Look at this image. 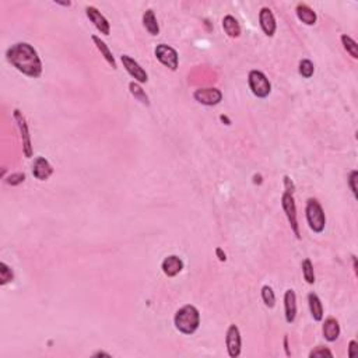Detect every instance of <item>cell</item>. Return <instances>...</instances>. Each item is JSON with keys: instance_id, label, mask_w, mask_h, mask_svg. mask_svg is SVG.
Wrapping results in <instances>:
<instances>
[{"instance_id": "obj_1", "label": "cell", "mask_w": 358, "mask_h": 358, "mask_svg": "<svg viewBox=\"0 0 358 358\" xmlns=\"http://www.w3.org/2000/svg\"><path fill=\"white\" fill-rule=\"evenodd\" d=\"M7 60L23 75L28 77H40L42 73V62L34 48L27 42H18L7 51Z\"/></svg>"}, {"instance_id": "obj_2", "label": "cell", "mask_w": 358, "mask_h": 358, "mask_svg": "<svg viewBox=\"0 0 358 358\" xmlns=\"http://www.w3.org/2000/svg\"><path fill=\"white\" fill-rule=\"evenodd\" d=\"M175 328L184 335H193L200 325V313L196 306L185 305L182 306L175 315Z\"/></svg>"}, {"instance_id": "obj_3", "label": "cell", "mask_w": 358, "mask_h": 358, "mask_svg": "<svg viewBox=\"0 0 358 358\" xmlns=\"http://www.w3.org/2000/svg\"><path fill=\"white\" fill-rule=\"evenodd\" d=\"M306 220L313 232H322L326 226V216L322 206L316 199H309L306 202Z\"/></svg>"}, {"instance_id": "obj_4", "label": "cell", "mask_w": 358, "mask_h": 358, "mask_svg": "<svg viewBox=\"0 0 358 358\" xmlns=\"http://www.w3.org/2000/svg\"><path fill=\"white\" fill-rule=\"evenodd\" d=\"M248 81L252 93L258 98H266L272 91L270 81L266 77L265 73H262L259 70H252L248 76Z\"/></svg>"}, {"instance_id": "obj_5", "label": "cell", "mask_w": 358, "mask_h": 358, "mask_svg": "<svg viewBox=\"0 0 358 358\" xmlns=\"http://www.w3.org/2000/svg\"><path fill=\"white\" fill-rule=\"evenodd\" d=\"M281 206L287 220H289L290 227L291 230L294 231L295 237L301 238L300 235V227H298V221H297V206H295L294 196H293V192L285 191L284 192L283 197H281Z\"/></svg>"}, {"instance_id": "obj_6", "label": "cell", "mask_w": 358, "mask_h": 358, "mask_svg": "<svg viewBox=\"0 0 358 358\" xmlns=\"http://www.w3.org/2000/svg\"><path fill=\"white\" fill-rule=\"evenodd\" d=\"M156 56L164 66H167L168 69L173 70V71L178 69V52L172 47H168L165 44L157 45Z\"/></svg>"}, {"instance_id": "obj_7", "label": "cell", "mask_w": 358, "mask_h": 358, "mask_svg": "<svg viewBox=\"0 0 358 358\" xmlns=\"http://www.w3.org/2000/svg\"><path fill=\"white\" fill-rule=\"evenodd\" d=\"M193 97L196 99L199 104L207 105V106H213V105H217L221 102L223 99V93L217 90V88H211V87H207V88H199L195 91Z\"/></svg>"}, {"instance_id": "obj_8", "label": "cell", "mask_w": 358, "mask_h": 358, "mask_svg": "<svg viewBox=\"0 0 358 358\" xmlns=\"http://www.w3.org/2000/svg\"><path fill=\"white\" fill-rule=\"evenodd\" d=\"M226 346L230 357L235 358L241 354V333L237 325H231L227 330Z\"/></svg>"}, {"instance_id": "obj_9", "label": "cell", "mask_w": 358, "mask_h": 358, "mask_svg": "<svg viewBox=\"0 0 358 358\" xmlns=\"http://www.w3.org/2000/svg\"><path fill=\"white\" fill-rule=\"evenodd\" d=\"M14 119L17 122L18 129L21 133V139H23V149H24V156L29 158L32 156V146H31V137H29V130L28 125L25 122V118L23 116V114L18 110L14 111Z\"/></svg>"}, {"instance_id": "obj_10", "label": "cell", "mask_w": 358, "mask_h": 358, "mask_svg": "<svg viewBox=\"0 0 358 358\" xmlns=\"http://www.w3.org/2000/svg\"><path fill=\"white\" fill-rule=\"evenodd\" d=\"M122 63H123V66H125V69H126V71L129 73V75L132 76L133 79L136 81H139V83H147V80H149V76H147V73H146V70L140 66L136 60L133 58H130L129 55H122Z\"/></svg>"}, {"instance_id": "obj_11", "label": "cell", "mask_w": 358, "mask_h": 358, "mask_svg": "<svg viewBox=\"0 0 358 358\" xmlns=\"http://www.w3.org/2000/svg\"><path fill=\"white\" fill-rule=\"evenodd\" d=\"M86 14L87 17L90 18V21L95 25V28L98 29L101 34L104 35H110L111 32V27H110V23H108V20L101 14V13L95 9V7L93 6H88L86 7Z\"/></svg>"}, {"instance_id": "obj_12", "label": "cell", "mask_w": 358, "mask_h": 358, "mask_svg": "<svg viewBox=\"0 0 358 358\" xmlns=\"http://www.w3.org/2000/svg\"><path fill=\"white\" fill-rule=\"evenodd\" d=\"M259 23L260 27L263 29L267 37H273L277 28V24H276V18L273 16L272 10L269 7H263L259 13Z\"/></svg>"}, {"instance_id": "obj_13", "label": "cell", "mask_w": 358, "mask_h": 358, "mask_svg": "<svg viewBox=\"0 0 358 358\" xmlns=\"http://www.w3.org/2000/svg\"><path fill=\"white\" fill-rule=\"evenodd\" d=\"M161 269L165 276H168V277H175L176 274H179V273L182 272V269H184V262H182V259H181L179 256L171 255V256H168V258H165V259L162 260Z\"/></svg>"}, {"instance_id": "obj_14", "label": "cell", "mask_w": 358, "mask_h": 358, "mask_svg": "<svg viewBox=\"0 0 358 358\" xmlns=\"http://www.w3.org/2000/svg\"><path fill=\"white\" fill-rule=\"evenodd\" d=\"M53 172L52 165L49 164L47 158L44 157H38L37 160L34 161V165H32V173L37 179L40 181H47Z\"/></svg>"}, {"instance_id": "obj_15", "label": "cell", "mask_w": 358, "mask_h": 358, "mask_svg": "<svg viewBox=\"0 0 358 358\" xmlns=\"http://www.w3.org/2000/svg\"><path fill=\"white\" fill-rule=\"evenodd\" d=\"M284 308H285V320L293 324L297 316V295L294 290H287L284 294Z\"/></svg>"}, {"instance_id": "obj_16", "label": "cell", "mask_w": 358, "mask_h": 358, "mask_svg": "<svg viewBox=\"0 0 358 358\" xmlns=\"http://www.w3.org/2000/svg\"><path fill=\"white\" fill-rule=\"evenodd\" d=\"M322 332H324V336L326 340L336 341L339 339V336H340V325H339V322L335 318H328L325 320Z\"/></svg>"}, {"instance_id": "obj_17", "label": "cell", "mask_w": 358, "mask_h": 358, "mask_svg": "<svg viewBox=\"0 0 358 358\" xmlns=\"http://www.w3.org/2000/svg\"><path fill=\"white\" fill-rule=\"evenodd\" d=\"M297 17L300 18V21H302L306 25H313L316 23V13L312 10L311 7L305 5V3H300L297 6Z\"/></svg>"}, {"instance_id": "obj_18", "label": "cell", "mask_w": 358, "mask_h": 358, "mask_svg": "<svg viewBox=\"0 0 358 358\" xmlns=\"http://www.w3.org/2000/svg\"><path fill=\"white\" fill-rule=\"evenodd\" d=\"M308 304H309V311H311L312 318L316 322H320L324 319V306L319 300V297L315 293H311L308 295Z\"/></svg>"}, {"instance_id": "obj_19", "label": "cell", "mask_w": 358, "mask_h": 358, "mask_svg": "<svg viewBox=\"0 0 358 358\" xmlns=\"http://www.w3.org/2000/svg\"><path fill=\"white\" fill-rule=\"evenodd\" d=\"M223 28L226 31V34L231 38H238L241 35V25L238 23V20L232 16H226L223 18Z\"/></svg>"}, {"instance_id": "obj_20", "label": "cell", "mask_w": 358, "mask_h": 358, "mask_svg": "<svg viewBox=\"0 0 358 358\" xmlns=\"http://www.w3.org/2000/svg\"><path fill=\"white\" fill-rule=\"evenodd\" d=\"M91 40L94 41V44L97 45V48H98V51L101 53H102V56L105 58V60L108 62V63L112 66V69H116V62H115V58H114V55H112V52L110 51V48H108V45L105 44L104 41H101V38H98L97 35H93L91 37Z\"/></svg>"}, {"instance_id": "obj_21", "label": "cell", "mask_w": 358, "mask_h": 358, "mask_svg": "<svg viewBox=\"0 0 358 358\" xmlns=\"http://www.w3.org/2000/svg\"><path fill=\"white\" fill-rule=\"evenodd\" d=\"M143 24H145L146 29H147L151 35L160 34V25H158L156 14H154L153 10H147V12L143 14Z\"/></svg>"}, {"instance_id": "obj_22", "label": "cell", "mask_w": 358, "mask_h": 358, "mask_svg": "<svg viewBox=\"0 0 358 358\" xmlns=\"http://www.w3.org/2000/svg\"><path fill=\"white\" fill-rule=\"evenodd\" d=\"M129 90H130V94H132L134 98L137 99V101H140L141 104L145 105H150V101H149V97H147V94L145 93V90L141 88V87L137 84V83H134V81H132L130 84H129Z\"/></svg>"}, {"instance_id": "obj_23", "label": "cell", "mask_w": 358, "mask_h": 358, "mask_svg": "<svg viewBox=\"0 0 358 358\" xmlns=\"http://www.w3.org/2000/svg\"><path fill=\"white\" fill-rule=\"evenodd\" d=\"M341 42L344 45V49L351 55L352 59H358V45L355 41L348 35H341Z\"/></svg>"}, {"instance_id": "obj_24", "label": "cell", "mask_w": 358, "mask_h": 358, "mask_svg": "<svg viewBox=\"0 0 358 358\" xmlns=\"http://www.w3.org/2000/svg\"><path fill=\"white\" fill-rule=\"evenodd\" d=\"M302 274L308 284L315 283V272H313V265L309 259H305L302 262Z\"/></svg>"}, {"instance_id": "obj_25", "label": "cell", "mask_w": 358, "mask_h": 358, "mask_svg": "<svg viewBox=\"0 0 358 358\" xmlns=\"http://www.w3.org/2000/svg\"><path fill=\"white\" fill-rule=\"evenodd\" d=\"M262 300L266 304V306H269V308H273V306L276 305V295H274V291L272 290V287L265 285L262 289Z\"/></svg>"}, {"instance_id": "obj_26", "label": "cell", "mask_w": 358, "mask_h": 358, "mask_svg": "<svg viewBox=\"0 0 358 358\" xmlns=\"http://www.w3.org/2000/svg\"><path fill=\"white\" fill-rule=\"evenodd\" d=\"M13 278H14L13 270L5 262H2V263H0V284L5 285V284H7L9 281H13Z\"/></svg>"}, {"instance_id": "obj_27", "label": "cell", "mask_w": 358, "mask_h": 358, "mask_svg": "<svg viewBox=\"0 0 358 358\" xmlns=\"http://www.w3.org/2000/svg\"><path fill=\"white\" fill-rule=\"evenodd\" d=\"M313 71H315V66L312 63L311 60L308 59H304L300 62V75L305 79H311L313 76Z\"/></svg>"}, {"instance_id": "obj_28", "label": "cell", "mask_w": 358, "mask_h": 358, "mask_svg": "<svg viewBox=\"0 0 358 358\" xmlns=\"http://www.w3.org/2000/svg\"><path fill=\"white\" fill-rule=\"evenodd\" d=\"M325 355H328V357H333V352L330 351L329 348H326V347H322V346H318L315 350H312L311 354H309V357L311 358L325 357Z\"/></svg>"}, {"instance_id": "obj_29", "label": "cell", "mask_w": 358, "mask_h": 358, "mask_svg": "<svg viewBox=\"0 0 358 358\" xmlns=\"http://www.w3.org/2000/svg\"><path fill=\"white\" fill-rule=\"evenodd\" d=\"M24 179H25V175L21 172H17V173H12V175L6 179V182L9 184V185L17 186L20 185L21 182H24Z\"/></svg>"}, {"instance_id": "obj_30", "label": "cell", "mask_w": 358, "mask_h": 358, "mask_svg": "<svg viewBox=\"0 0 358 358\" xmlns=\"http://www.w3.org/2000/svg\"><path fill=\"white\" fill-rule=\"evenodd\" d=\"M357 176H358L357 171H351V173H350V176H348V185H350V189H351L352 195H354V196L357 195V186H355V182H357Z\"/></svg>"}, {"instance_id": "obj_31", "label": "cell", "mask_w": 358, "mask_h": 358, "mask_svg": "<svg viewBox=\"0 0 358 358\" xmlns=\"http://www.w3.org/2000/svg\"><path fill=\"white\" fill-rule=\"evenodd\" d=\"M358 344L355 340H351L350 341V347H348V357H354L355 355V352H357L358 350Z\"/></svg>"}, {"instance_id": "obj_32", "label": "cell", "mask_w": 358, "mask_h": 358, "mask_svg": "<svg viewBox=\"0 0 358 358\" xmlns=\"http://www.w3.org/2000/svg\"><path fill=\"white\" fill-rule=\"evenodd\" d=\"M216 254H217V256H219V259L221 260V262H224V260L227 259V258H226V254L223 252V249H221V248H217V249H216Z\"/></svg>"}, {"instance_id": "obj_33", "label": "cell", "mask_w": 358, "mask_h": 358, "mask_svg": "<svg viewBox=\"0 0 358 358\" xmlns=\"http://www.w3.org/2000/svg\"><path fill=\"white\" fill-rule=\"evenodd\" d=\"M94 357H106V358H111V354H108V352H104V351H98L94 354Z\"/></svg>"}, {"instance_id": "obj_34", "label": "cell", "mask_w": 358, "mask_h": 358, "mask_svg": "<svg viewBox=\"0 0 358 358\" xmlns=\"http://www.w3.org/2000/svg\"><path fill=\"white\" fill-rule=\"evenodd\" d=\"M284 347H285V352H287V355H291V352H290L289 350V337H287V336L284 337Z\"/></svg>"}, {"instance_id": "obj_35", "label": "cell", "mask_w": 358, "mask_h": 358, "mask_svg": "<svg viewBox=\"0 0 358 358\" xmlns=\"http://www.w3.org/2000/svg\"><path fill=\"white\" fill-rule=\"evenodd\" d=\"M258 182H262V176L260 175H255V184H258Z\"/></svg>"}, {"instance_id": "obj_36", "label": "cell", "mask_w": 358, "mask_h": 358, "mask_svg": "<svg viewBox=\"0 0 358 358\" xmlns=\"http://www.w3.org/2000/svg\"><path fill=\"white\" fill-rule=\"evenodd\" d=\"M220 118H221V121H223V122L226 121V122H227V125H230V121H228V118H227V116L221 115V116H220Z\"/></svg>"}]
</instances>
